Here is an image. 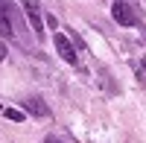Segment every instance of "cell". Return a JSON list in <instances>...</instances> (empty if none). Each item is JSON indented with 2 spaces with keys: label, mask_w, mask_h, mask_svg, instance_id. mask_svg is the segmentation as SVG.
<instances>
[{
  "label": "cell",
  "mask_w": 146,
  "mask_h": 143,
  "mask_svg": "<svg viewBox=\"0 0 146 143\" xmlns=\"http://www.w3.org/2000/svg\"><path fill=\"white\" fill-rule=\"evenodd\" d=\"M21 6H23V15H27L32 32L38 35V38H44V21H41V6H38V0H21Z\"/></svg>",
  "instance_id": "1"
},
{
  "label": "cell",
  "mask_w": 146,
  "mask_h": 143,
  "mask_svg": "<svg viewBox=\"0 0 146 143\" xmlns=\"http://www.w3.org/2000/svg\"><path fill=\"white\" fill-rule=\"evenodd\" d=\"M111 15H114V21L120 23V26H135L137 23V12H135L131 3H126V0H117V3L111 6Z\"/></svg>",
  "instance_id": "2"
},
{
  "label": "cell",
  "mask_w": 146,
  "mask_h": 143,
  "mask_svg": "<svg viewBox=\"0 0 146 143\" xmlns=\"http://www.w3.org/2000/svg\"><path fill=\"white\" fill-rule=\"evenodd\" d=\"M53 44H56V50H58V56L64 58L67 64H76V50H73V41L67 38V35H62V32H56L53 35Z\"/></svg>",
  "instance_id": "3"
},
{
  "label": "cell",
  "mask_w": 146,
  "mask_h": 143,
  "mask_svg": "<svg viewBox=\"0 0 146 143\" xmlns=\"http://www.w3.org/2000/svg\"><path fill=\"white\" fill-rule=\"evenodd\" d=\"M0 35L3 38H15V23L9 18V3L0 0Z\"/></svg>",
  "instance_id": "4"
},
{
  "label": "cell",
  "mask_w": 146,
  "mask_h": 143,
  "mask_svg": "<svg viewBox=\"0 0 146 143\" xmlns=\"http://www.w3.org/2000/svg\"><path fill=\"white\" fill-rule=\"evenodd\" d=\"M23 108H27L32 117H50V108H47V102H44V99H38V97L23 99Z\"/></svg>",
  "instance_id": "5"
},
{
  "label": "cell",
  "mask_w": 146,
  "mask_h": 143,
  "mask_svg": "<svg viewBox=\"0 0 146 143\" xmlns=\"http://www.w3.org/2000/svg\"><path fill=\"white\" fill-rule=\"evenodd\" d=\"M3 117H6V120H15V123H21L27 114H23V111H18V108H3Z\"/></svg>",
  "instance_id": "6"
},
{
  "label": "cell",
  "mask_w": 146,
  "mask_h": 143,
  "mask_svg": "<svg viewBox=\"0 0 146 143\" xmlns=\"http://www.w3.org/2000/svg\"><path fill=\"white\" fill-rule=\"evenodd\" d=\"M6 56H9V50H6V44H3V38H0V62H3Z\"/></svg>",
  "instance_id": "7"
},
{
  "label": "cell",
  "mask_w": 146,
  "mask_h": 143,
  "mask_svg": "<svg viewBox=\"0 0 146 143\" xmlns=\"http://www.w3.org/2000/svg\"><path fill=\"white\" fill-rule=\"evenodd\" d=\"M44 143H62V140H58V137H47Z\"/></svg>",
  "instance_id": "8"
}]
</instances>
